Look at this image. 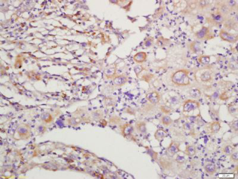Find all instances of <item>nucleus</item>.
<instances>
[{
  "label": "nucleus",
  "instance_id": "obj_19",
  "mask_svg": "<svg viewBox=\"0 0 238 179\" xmlns=\"http://www.w3.org/2000/svg\"><path fill=\"white\" fill-rule=\"evenodd\" d=\"M135 129L137 132L141 134H146L147 132L146 123L143 121L136 122L135 124Z\"/></svg>",
  "mask_w": 238,
  "mask_h": 179
},
{
  "label": "nucleus",
  "instance_id": "obj_44",
  "mask_svg": "<svg viewBox=\"0 0 238 179\" xmlns=\"http://www.w3.org/2000/svg\"><path fill=\"white\" fill-rule=\"evenodd\" d=\"M46 130H47V129H46V126L45 125H43V123L42 125H39L38 127H37V130H38L39 134H44V133L46 132Z\"/></svg>",
  "mask_w": 238,
  "mask_h": 179
},
{
  "label": "nucleus",
  "instance_id": "obj_48",
  "mask_svg": "<svg viewBox=\"0 0 238 179\" xmlns=\"http://www.w3.org/2000/svg\"><path fill=\"white\" fill-rule=\"evenodd\" d=\"M220 95V94H219V92H214V94H212V95H211V97H212L213 99H216V98H219V97Z\"/></svg>",
  "mask_w": 238,
  "mask_h": 179
},
{
  "label": "nucleus",
  "instance_id": "obj_36",
  "mask_svg": "<svg viewBox=\"0 0 238 179\" xmlns=\"http://www.w3.org/2000/svg\"><path fill=\"white\" fill-rule=\"evenodd\" d=\"M155 76L152 73H146V74H144L142 76V77L141 78V79L142 80V81H144L148 83H149L152 80L154 79Z\"/></svg>",
  "mask_w": 238,
  "mask_h": 179
},
{
  "label": "nucleus",
  "instance_id": "obj_47",
  "mask_svg": "<svg viewBox=\"0 0 238 179\" xmlns=\"http://www.w3.org/2000/svg\"><path fill=\"white\" fill-rule=\"evenodd\" d=\"M115 117H112L110 118V122L111 123H113V124H119L121 122V119L119 117H117V118H115Z\"/></svg>",
  "mask_w": 238,
  "mask_h": 179
},
{
  "label": "nucleus",
  "instance_id": "obj_45",
  "mask_svg": "<svg viewBox=\"0 0 238 179\" xmlns=\"http://www.w3.org/2000/svg\"><path fill=\"white\" fill-rule=\"evenodd\" d=\"M160 110L163 113L168 114L171 111V109L167 105H161L160 107Z\"/></svg>",
  "mask_w": 238,
  "mask_h": 179
},
{
  "label": "nucleus",
  "instance_id": "obj_28",
  "mask_svg": "<svg viewBox=\"0 0 238 179\" xmlns=\"http://www.w3.org/2000/svg\"><path fill=\"white\" fill-rule=\"evenodd\" d=\"M145 150H146V154L151 156L152 160H153L154 161H156L158 159V154L157 152L155 151L153 149L149 147H146Z\"/></svg>",
  "mask_w": 238,
  "mask_h": 179
},
{
  "label": "nucleus",
  "instance_id": "obj_13",
  "mask_svg": "<svg viewBox=\"0 0 238 179\" xmlns=\"http://www.w3.org/2000/svg\"><path fill=\"white\" fill-rule=\"evenodd\" d=\"M83 121H84V118L77 116H73L71 118H67L66 120V125H69L71 126L76 127Z\"/></svg>",
  "mask_w": 238,
  "mask_h": 179
},
{
  "label": "nucleus",
  "instance_id": "obj_4",
  "mask_svg": "<svg viewBox=\"0 0 238 179\" xmlns=\"http://www.w3.org/2000/svg\"><path fill=\"white\" fill-rule=\"evenodd\" d=\"M201 104L196 100H188L185 101L183 104L184 113H190L200 108Z\"/></svg>",
  "mask_w": 238,
  "mask_h": 179
},
{
  "label": "nucleus",
  "instance_id": "obj_40",
  "mask_svg": "<svg viewBox=\"0 0 238 179\" xmlns=\"http://www.w3.org/2000/svg\"><path fill=\"white\" fill-rule=\"evenodd\" d=\"M238 120H235L229 124L231 130L235 133H237L238 132Z\"/></svg>",
  "mask_w": 238,
  "mask_h": 179
},
{
  "label": "nucleus",
  "instance_id": "obj_24",
  "mask_svg": "<svg viewBox=\"0 0 238 179\" xmlns=\"http://www.w3.org/2000/svg\"><path fill=\"white\" fill-rule=\"evenodd\" d=\"M217 11L222 15V16L225 17L226 18V16H228L229 14L231 12V10L229 9V8L226 5V4L224 3H222V4H220L219 6V8L217 10Z\"/></svg>",
  "mask_w": 238,
  "mask_h": 179
},
{
  "label": "nucleus",
  "instance_id": "obj_16",
  "mask_svg": "<svg viewBox=\"0 0 238 179\" xmlns=\"http://www.w3.org/2000/svg\"><path fill=\"white\" fill-rule=\"evenodd\" d=\"M40 119L43 124H50L54 121V117L49 112H44L41 114Z\"/></svg>",
  "mask_w": 238,
  "mask_h": 179
},
{
  "label": "nucleus",
  "instance_id": "obj_14",
  "mask_svg": "<svg viewBox=\"0 0 238 179\" xmlns=\"http://www.w3.org/2000/svg\"><path fill=\"white\" fill-rule=\"evenodd\" d=\"M147 58H148V55L145 52L140 51L134 55L133 60L136 63L141 64V63L145 62L147 60Z\"/></svg>",
  "mask_w": 238,
  "mask_h": 179
},
{
  "label": "nucleus",
  "instance_id": "obj_31",
  "mask_svg": "<svg viewBox=\"0 0 238 179\" xmlns=\"http://www.w3.org/2000/svg\"><path fill=\"white\" fill-rule=\"evenodd\" d=\"M227 111L228 113L233 117H235L237 115L238 109L235 105L232 104H230L227 105Z\"/></svg>",
  "mask_w": 238,
  "mask_h": 179
},
{
  "label": "nucleus",
  "instance_id": "obj_20",
  "mask_svg": "<svg viewBox=\"0 0 238 179\" xmlns=\"http://www.w3.org/2000/svg\"><path fill=\"white\" fill-rule=\"evenodd\" d=\"M204 168L205 172L210 176H213L214 174H215L217 170V167L215 164L211 163L206 164L204 166Z\"/></svg>",
  "mask_w": 238,
  "mask_h": 179
},
{
  "label": "nucleus",
  "instance_id": "obj_26",
  "mask_svg": "<svg viewBox=\"0 0 238 179\" xmlns=\"http://www.w3.org/2000/svg\"><path fill=\"white\" fill-rule=\"evenodd\" d=\"M222 151L224 154H225L226 156H229L235 151V148L231 145L226 144L223 146Z\"/></svg>",
  "mask_w": 238,
  "mask_h": 179
},
{
  "label": "nucleus",
  "instance_id": "obj_23",
  "mask_svg": "<svg viewBox=\"0 0 238 179\" xmlns=\"http://www.w3.org/2000/svg\"><path fill=\"white\" fill-rule=\"evenodd\" d=\"M222 126L220 121H213L210 126V132L212 134H214L220 132L221 130Z\"/></svg>",
  "mask_w": 238,
  "mask_h": 179
},
{
  "label": "nucleus",
  "instance_id": "obj_43",
  "mask_svg": "<svg viewBox=\"0 0 238 179\" xmlns=\"http://www.w3.org/2000/svg\"><path fill=\"white\" fill-rule=\"evenodd\" d=\"M169 101L170 104H172V105H175L180 102V99L176 96H172L170 98Z\"/></svg>",
  "mask_w": 238,
  "mask_h": 179
},
{
  "label": "nucleus",
  "instance_id": "obj_10",
  "mask_svg": "<svg viewBox=\"0 0 238 179\" xmlns=\"http://www.w3.org/2000/svg\"><path fill=\"white\" fill-rule=\"evenodd\" d=\"M113 79V83L115 86H122L127 83L129 80L128 77L125 75H116Z\"/></svg>",
  "mask_w": 238,
  "mask_h": 179
},
{
  "label": "nucleus",
  "instance_id": "obj_12",
  "mask_svg": "<svg viewBox=\"0 0 238 179\" xmlns=\"http://www.w3.org/2000/svg\"><path fill=\"white\" fill-rule=\"evenodd\" d=\"M117 66L113 64L109 66L104 71V75L108 79H113L116 76Z\"/></svg>",
  "mask_w": 238,
  "mask_h": 179
},
{
  "label": "nucleus",
  "instance_id": "obj_2",
  "mask_svg": "<svg viewBox=\"0 0 238 179\" xmlns=\"http://www.w3.org/2000/svg\"><path fill=\"white\" fill-rule=\"evenodd\" d=\"M195 36L200 40H208L215 37L212 29L207 26H202L199 31L195 33Z\"/></svg>",
  "mask_w": 238,
  "mask_h": 179
},
{
  "label": "nucleus",
  "instance_id": "obj_6",
  "mask_svg": "<svg viewBox=\"0 0 238 179\" xmlns=\"http://www.w3.org/2000/svg\"><path fill=\"white\" fill-rule=\"evenodd\" d=\"M162 98L161 94L156 91H153L148 92L146 95V99L153 105H157L159 104Z\"/></svg>",
  "mask_w": 238,
  "mask_h": 179
},
{
  "label": "nucleus",
  "instance_id": "obj_8",
  "mask_svg": "<svg viewBox=\"0 0 238 179\" xmlns=\"http://www.w3.org/2000/svg\"><path fill=\"white\" fill-rule=\"evenodd\" d=\"M104 112L101 109H96L92 111L89 114L88 116V122L90 121H98L103 120Z\"/></svg>",
  "mask_w": 238,
  "mask_h": 179
},
{
  "label": "nucleus",
  "instance_id": "obj_32",
  "mask_svg": "<svg viewBox=\"0 0 238 179\" xmlns=\"http://www.w3.org/2000/svg\"><path fill=\"white\" fill-rule=\"evenodd\" d=\"M198 8L200 10H204L208 8L210 6L211 1H207V0H201V1H198Z\"/></svg>",
  "mask_w": 238,
  "mask_h": 179
},
{
  "label": "nucleus",
  "instance_id": "obj_30",
  "mask_svg": "<svg viewBox=\"0 0 238 179\" xmlns=\"http://www.w3.org/2000/svg\"><path fill=\"white\" fill-rule=\"evenodd\" d=\"M198 62L203 65H207L211 61V57L208 55H200L198 58Z\"/></svg>",
  "mask_w": 238,
  "mask_h": 179
},
{
  "label": "nucleus",
  "instance_id": "obj_15",
  "mask_svg": "<svg viewBox=\"0 0 238 179\" xmlns=\"http://www.w3.org/2000/svg\"><path fill=\"white\" fill-rule=\"evenodd\" d=\"M200 79L201 81L204 83H210L213 82V76L211 71L210 70H206L204 71L200 76Z\"/></svg>",
  "mask_w": 238,
  "mask_h": 179
},
{
  "label": "nucleus",
  "instance_id": "obj_7",
  "mask_svg": "<svg viewBox=\"0 0 238 179\" xmlns=\"http://www.w3.org/2000/svg\"><path fill=\"white\" fill-rule=\"evenodd\" d=\"M180 145L181 143L179 142L176 140H171L167 149V152L169 155L170 156H174L182 152V151H180Z\"/></svg>",
  "mask_w": 238,
  "mask_h": 179
},
{
  "label": "nucleus",
  "instance_id": "obj_1",
  "mask_svg": "<svg viewBox=\"0 0 238 179\" xmlns=\"http://www.w3.org/2000/svg\"><path fill=\"white\" fill-rule=\"evenodd\" d=\"M190 71L187 69H180L175 71L171 76L172 83L177 86H186L190 85L189 75Z\"/></svg>",
  "mask_w": 238,
  "mask_h": 179
},
{
  "label": "nucleus",
  "instance_id": "obj_39",
  "mask_svg": "<svg viewBox=\"0 0 238 179\" xmlns=\"http://www.w3.org/2000/svg\"><path fill=\"white\" fill-rule=\"evenodd\" d=\"M228 68L230 70H233V71L238 70V66L237 61L235 59L231 60L228 63Z\"/></svg>",
  "mask_w": 238,
  "mask_h": 179
},
{
  "label": "nucleus",
  "instance_id": "obj_29",
  "mask_svg": "<svg viewBox=\"0 0 238 179\" xmlns=\"http://www.w3.org/2000/svg\"><path fill=\"white\" fill-rule=\"evenodd\" d=\"M161 122L165 127H169V126L173 124V120L168 115H164L161 117Z\"/></svg>",
  "mask_w": 238,
  "mask_h": 179
},
{
  "label": "nucleus",
  "instance_id": "obj_41",
  "mask_svg": "<svg viewBox=\"0 0 238 179\" xmlns=\"http://www.w3.org/2000/svg\"><path fill=\"white\" fill-rule=\"evenodd\" d=\"M134 72L137 78H138L139 75L142 72V71L144 70V67L142 65H137L135 66L134 67Z\"/></svg>",
  "mask_w": 238,
  "mask_h": 179
},
{
  "label": "nucleus",
  "instance_id": "obj_35",
  "mask_svg": "<svg viewBox=\"0 0 238 179\" xmlns=\"http://www.w3.org/2000/svg\"><path fill=\"white\" fill-rule=\"evenodd\" d=\"M154 38L152 36L148 37L144 42L143 47L144 48H149L154 45Z\"/></svg>",
  "mask_w": 238,
  "mask_h": 179
},
{
  "label": "nucleus",
  "instance_id": "obj_17",
  "mask_svg": "<svg viewBox=\"0 0 238 179\" xmlns=\"http://www.w3.org/2000/svg\"><path fill=\"white\" fill-rule=\"evenodd\" d=\"M226 17L222 16L218 11H217L215 13L212 14L211 15V20L215 24H222L226 20Z\"/></svg>",
  "mask_w": 238,
  "mask_h": 179
},
{
  "label": "nucleus",
  "instance_id": "obj_21",
  "mask_svg": "<svg viewBox=\"0 0 238 179\" xmlns=\"http://www.w3.org/2000/svg\"><path fill=\"white\" fill-rule=\"evenodd\" d=\"M171 41L168 38H166L164 36H160L156 41V45L160 48H165V47L169 46L170 44Z\"/></svg>",
  "mask_w": 238,
  "mask_h": 179
},
{
  "label": "nucleus",
  "instance_id": "obj_33",
  "mask_svg": "<svg viewBox=\"0 0 238 179\" xmlns=\"http://www.w3.org/2000/svg\"><path fill=\"white\" fill-rule=\"evenodd\" d=\"M183 127L186 131L189 132L190 133H192V134L195 133V129H194L193 124H192L191 123L186 121L183 124Z\"/></svg>",
  "mask_w": 238,
  "mask_h": 179
},
{
  "label": "nucleus",
  "instance_id": "obj_9",
  "mask_svg": "<svg viewBox=\"0 0 238 179\" xmlns=\"http://www.w3.org/2000/svg\"><path fill=\"white\" fill-rule=\"evenodd\" d=\"M120 130H121V133L123 137L127 138H129L133 133L135 131V127H133V125L131 124L125 123L120 126Z\"/></svg>",
  "mask_w": 238,
  "mask_h": 179
},
{
  "label": "nucleus",
  "instance_id": "obj_42",
  "mask_svg": "<svg viewBox=\"0 0 238 179\" xmlns=\"http://www.w3.org/2000/svg\"><path fill=\"white\" fill-rule=\"evenodd\" d=\"M230 160L232 162L237 163L238 162V153L237 151H234L230 155Z\"/></svg>",
  "mask_w": 238,
  "mask_h": 179
},
{
  "label": "nucleus",
  "instance_id": "obj_38",
  "mask_svg": "<svg viewBox=\"0 0 238 179\" xmlns=\"http://www.w3.org/2000/svg\"><path fill=\"white\" fill-rule=\"evenodd\" d=\"M224 3L226 5L232 10L233 9H236L238 8V2L235 0H229V1H224Z\"/></svg>",
  "mask_w": 238,
  "mask_h": 179
},
{
  "label": "nucleus",
  "instance_id": "obj_27",
  "mask_svg": "<svg viewBox=\"0 0 238 179\" xmlns=\"http://www.w3.org/2000/svg\"><path fill=\"white\" fill-rule=\"evenodd\" d=\"M103 102L106 107H112L115 105L116 99L113 96H107L104 99Z\"/></svg>",
  "mask_w": 238,
  "mask_h": 179
},
{
  "label": "nucleus",
  "instance_id": "obj_25",
  "mask_svg": "<svg viewBox=\"0 0 238 179\" xmlns=\"http://www.w3.org/2000/svg\"><path fill=\"white\" fill-rule=\"evenodd\" d=\"M184 153L186 156L191 157L196 154L197 148L193 145H188L185 148Z\"/></svg>",
  "mask_w": 238,
  "mask_h": 179
},
{
  "label": "nucleus",
  "instance_id": "obj_46",
  "mask_svg": "<svg viewBox=\"0 0 238 179\" xmlns=\"http://www.w3.org/2000/svg\"><path fill=\"white\" fill-rule=\"evenodd\" d=\"M176 161L178 164H183L186 161V160L184 156H181L177 154L176 158Z\"/></svg>",
  "mask_w": 238,
  "mask_h": 179
},
{
  "label": "nucleus",
  "instance_id": "obj_11",
  "mask_svg": "<svg viewBox=\"0 0 238 179\" xmlns=\"http://www.w3.org/2000/svg\"><path fill=\"white\" fill-rule=\"evenodd\" d=\"M188 48L192 54H198L201 51V44L198 40H193L188 44Z\"/></svg>",
  "mask_w": 238,
  "mask_h": 179
},
{
  "label": "nucleus",
  "instance_id": "obj_5",
  "mask_svg": "<svg viewBox=\"0 0 238 179\" xmlns=\"http://www.w3.org/2000/svg\"><path fill=\"white\" fill-rule=\"evenodd\" d=\"M220 39L223 40V41L235 44L237 42L238 40V36L237 35L230 33L224 29H221L219 34Z\"/></svg>",
  "mask_w": 238,
  "mask_h": 179
},
{
  "label": "nucleus",
  "instance_id": "obj_22",
  "mask_svg": "<svg viewBox=\"0 0 238 179\" xmlns=\"http://www.w3.org/2000/svg\"><path fill=\"white\" fill-rule=\"evenodd\" d=\"M209 115L213 121H220L219 110L213 108L209 109Z\"/></svg>",
  "mask_w": 238,
  "mask_h": 179
},
{
  "label": "nucleus",
  "instance_id": "obj_3",
  "mask_svg": "<svg viewBox=\"0 0 238 179\" xmlns=\"http://www.w3.org/2000/svg\"><path fill=\"white\" fill-rule=\"evenodd\" d=\"M16 133L20 139L28 140L31 136V127L26 123H21L16 129Z\"/></svg>",
  "mask_w": 238,
  "mask_h": 179
},
{
  "label": "nucleus",
  "instance_id": "obj_37",
  "mask_svg": "<svg viewBox=\"0 0 238 179\" xmlns=\"http://www.w3.org/2000/svg\"><path fill=\"white\" fill-rule=\"evenodd\" d=\"M28 77L32 80H35V81H39L41 79V75L33 71H31L28 73Z\"/></svg>",
  "mask_w": 238,
  "mask_h": 179
},
{
  "label": "nucleus",
  "instance_id": "obj_34",
  "mask_svg": "<svg viewBox=\"0 0 238 179\" xmlns=\"http://www.w3.org/2000/svg\"><path fill=\"white\" fill-rule=\"evenodd\" d=\"M189 95L192 98L197 100V99L200 98V97L201 96L202 93H201L200 89H192L189 91Z\"/></svg>",
  "mask_w": 238,
  "mask_h": 179
},
{
  "label": "nucleus",
  "instance_id": "obj_18",
  "mask_svg": "<svg viewBox=\"0 0 238 179\" xmlns=\"http://www.w3.org/2000/svg\"><path fill=\"white\" fill-rule=\"evenodd\" d=\"M167 133L166 132V131L161 129H157L154 133L155 139L157 140L158 142L162 141L167 136Z\"/></svg>",
  "mask_w": 238,
  "mask_h": 179
}]
</instances>
